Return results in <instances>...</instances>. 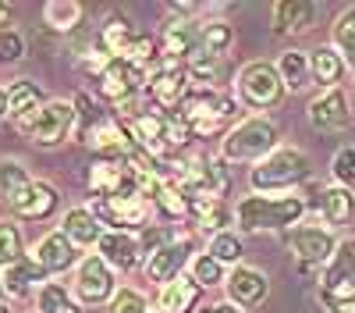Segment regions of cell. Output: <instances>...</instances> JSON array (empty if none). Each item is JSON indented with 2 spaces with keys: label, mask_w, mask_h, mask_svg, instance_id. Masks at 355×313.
I'll return each mask as SVG.
<instances>
[{
  "label": "cell",
  "mask_w": 355,
  "mask_h": 313,
  "mask_svg": "<svg viewBox=\"0 0 355 313\" xmlns=\"http://www.w3.org/2000/svg\"><path fill=\"white\" fill-rule=\"evenodd\" d=\"M206 253L214 256V260H220V264H231V267H239L242 264V256H245V242H242V235L239 232H220V235H214L210 239V246H206Z\"/></svg>",
  "instance_id": "1f68e13d"
},
{
  "label": "cell",
  "mask_w": 355,
  "mask_h": 313,
  "mask_svg": "<svg viewBox=\"0 0 355 313\" xmlns=\"http://www.w3.org/2000/svg\"><path fill=\"white\" fill-rule=\"evenodd\" d=\"M100 256L110 264V267H117V271H132V267H139V260H142V246H139V235H128V232H103V239H100Z\"/></svg>",
  "instance_id": "7402d4cb"
},
{
  "label": "cell",
  "mask_w": 355,
  "mask_h": 313,
  "mask_svg": "<svg viewBox=\"0 0 355 313\" xmlns=\"http://www.w3.org/2000/svg\"><path fill=\"white\" fill-rule=\"evenodd\" d=\"M313 167H309V157L295 146H281L274 150L266 160L252 164L249 171V189L256 196H274V192H295L302 182H309Z\"/></svg>",
  "instance_id": "3957f363"
},
{
  "label": "cell",
  "mask_w": 355,
  "mask_h": 313,
  "mask_svg": "<svg viewBox=\"0 0 355 313\" xmlns=\"http://www.w3.org/2000/svg\"><path fill=\"white\" fill-rule=\"evenodd\" d=\"M327 313H355V296H320Z\"/></svg>",
  "instance_id": "b9f144b4"
},
{
  "label": "cell",
  "mask_w": 355,
  "mask_h": 313,
  "mask_svg": "<svg viewBox=\"0 0 355 313\" xmlns=\"http://www.w3.org/2000/svg\"><path fill=\"white\" fill-rule=\"evenodd\" d=\"M33 256H36V264L46 274H64L68 267L78 264V246L61 232V228H57V232H50V235L40 239V246L33 249Z\"/></svg>",
  "instance_id": "d6986e66"
},
{
  "label": "cell",
  "mask_w": 355,
  "mask_h": 313,
  "mask_svg": "<svg viewBox=\"0 0 355 313\" xmlns=\"http://www.w3.org/2000/svg\"><path fill=\"white\" fill-rule=\"evenodd\" d=\"M4 292H8V289H4V281H0V303H4Z\"/></svg>",
  "instance_id": "7dc6e473"
},
{
  "label": "cell",
  "mask_w": 355,
  "mask_h": 313,
  "mask_svg": "<svg viewBox=\"0 0 355 313\" xmlns=\"http://www.w3.org/2000/svg\"><path fill=\"white\" fill-rule=\"evenodd\" d=\"M25 256L21 246V228L15 221H0V267H11Z\"/></svg>",
  "instance_id": "8d00e7d4"
},
{
  "label": "cell",
  "mask_w": 355,
  "mask_h": 313,
  "mask_svg": "<svg viewBox=\"0 0 355 313\" xmlns=\"http://www.w3.org/2000/svg\"><path fill=\"white\" fill-rule=\"evenodd\" d=\"M206 313H242V310L234 306V303H227V299H224V303H214V306H206Z\"/></svg>",
  "instance_id": "7bdbcfd3"
},
{
  "label": "cell",
  "mask_w": 355,
  "mask_h": 313,
  "mask_svg": "<svg viewBox=\"0 0 355 313\" xmlns=\"http://www.w3.org/2000/svg\"><path fill=\"white\" fill-rule=\"evenodd\" d=\"M61 232L82 249V246H100L103 224L96 221V214L89 210V207H71V210L64 214V228H61Z\"/></svg>",
  "instance_id": "83f0119b"
},
{
  "label": "cell",
  "mask_w": 355,
  "mask_h": 313,
  "mask_svg": "<svg viewBox=\"0 0 355 313\" xmlns=\"http://www.w3.org/2000/svg\"><path fill=\"white\" fill-rule=\"evenodd\" d=\"M320 217L327 228H348L355 217V192L345 185L320 189Z\"/></svg>",
  "instance_id": "603a6c76"
},
{
  "label": "cell",
  "mask_w": 355,
  "mask_h": 313,
  "mask_svg": "<svg viewBox=\"0 0 355 313\" xmlns=\"http://www.w3.org/2000/svg\"><path fill=\"white\" fill-rule=\"evenodd\" d=\"M18 128L36 142V146H61L64 139L75 135V103L50 100L43 110H36L33 118L18 121Z\"/></svg>",
  "instance_id": "9c48e42d"
},
{
  "label": "cell",
  "mask_w": 355,
  "mask_h": 313,
  "mask_svg": "<svg viewBox=\"0 0 355 313\" xmlns=\"http://www.w3.org/2000/svg\"><path fill=\"white\" fill-rule=\"evenodd\" d=\"M43 18H46L50 28H57V33H71L82 22V4H75V0H50L43 8Z\"/></svg>",
  "instance_id": "d6a6232c"
},
{
  "label": "cell",
  "mask_w": 355,
  "mask_h": 313,
  "mask_svg": "<svg viewBox=\"0 0 355 313\" xmlns=\"http://www.w3.org/2000/svg\"><path fill=\"white\" fill-rule=\"evenodd\" d=\"M107 313H150V303H146L135 289H117V296L110 299Z\"/></svg>",
  "instance_id": "60d3db41"
},
{
  "label": "cell",
  "mask_w": 355,
  "mask_h": 313,
  "mask_svg": "<svg viewBox=\"0 0 355 313\" xmlns=\"http://www.w3.org/2000/svg\"><path fill=\"white\" fill-rule=\"evenodd\" d=\"M309 65H313V82L320 85L323 93L327 90H338V82L345 78L348 65L341 61V53L334 46H316L309 50Z\"/></svg>",
  "instance_id": "4316f807"
},
{
  "label": "cell",
  "mask_w": 355,
  "mask_h": 313,
  "mask_svg": "<svg viewBox=\"0 0 355 313\" xmlns=\"http://www.w3.org/2000/svg\"><path fill=\"white\" fill-rule=\"evenodd\" d=\"M71 103H75V135L71 139H82L85 142L89 135H93V128L103 121L100 118V107L93 103V96H89V93H75Z\"/></svg>",
  "instance_id": "e575fe53"
},
{
  "label": "cell",
  "mask_w": 355,
  "mask_h": 313,
  "mask_svg": "<svg viewBox=\"0 0 355 313\" xmlns=\"http://www.w3.org/2000/svg\"><path fill=\"white\" fill-rule=\"evenodd\" d=\"M0 313H15V310H11L8 303H0Z\"/></svg>",
  "instance_id": "bcb514c9"
},
{
  "label": "cell",
  "mask_w": 355,
  "mask_h": 313,
  "mask_svg": "<svg viewBox=\"0 0 355 313\" xmlns=\"http://www.w3.org/2000/svg\"><path fill=\"white\" fill-rule=\"evenodd\" d=\"M331 46L341 53V61L355 71V8H348V11H341V15L334 18Z\"/></svg>",
  "instance_id": "4dcf8cb0"
},
{
  "label": "cell",
  "mask_w": 355,
  "mask_h": 313,
  "mask_svg": "<svg viewBox=\"0 0 355 313\" xmlns=\"http://www.w3.org/2000/svg\"><path fill=\"white\" fill-rule=\"evenodd\" d=\"M316 4L313 0H281V4L270 8V22H274V33L277 36H299L309 33L313 22H316Z\"/></svg>",
  "instance_id": "ffe728a7"
},
{
  "label": "cell",
  "mask_w": 355,
  "mask_h": 313,
  "mask_svg": "<svg viewBox=\"0 0 355 313\" xmlns=\"http://www.w3.org/2000/svg\"><path fill=\"white\" fill-rule=\"evenodd\" d=\"M234 93H239V103H245L249 110H274V107H281L288 85H284L277 65L252 61L234 78Z\"/></svg>",
  "instance_id": "5b68a950"
},
{
  "label": "cell",
  "mask_w": 355,
  "mask_h": 313,
  "mask_svg": "<svg viewBox=\"0 0 355 313\" xmlns=\"http://www.w3.org/2000/svg\"><path fill=\"white\" fill-rule=\"evenodd\" d=\"M192 93V78L189 68L182 61H171L160 53V61L150 68V82H146V96L160 114H171L185 103V96Z\"/></svg>",
  "instance_id": "52a82bcc"
},
{
  "label": "cell",
  "mask_w": 355,
  "mask_h": 313,
  "mask_svg": "<svg viewBox=\"0 0 355 313\" xmlns=\"http://www.w3.org/2000/svg\"><path fill=\"white\" fill-rule=\"evenodd\" d=\"M25 57V40L15 28H0V65H18Z\"/></svg>",
  "instance_id": "ab89813d"
},
{
  "label": "cell",
  "mask_w": 355,
  "mask_h": 313,
  "mask_svg": "<svg viewBox=\"0 0 355 313\" xmlns=\"http://www.w3.org/2000/svg\"><path fill=\"white\" fill-rule=\"evenodd\" d=\"M75 296L89 306H110V299L117 296L114 289V271L110 264L103 260L100 253H89L85 260L78 264V274H75Z\"/></svg>",
  "instance_id": "4fadbf2b"
},
{
  "label": "cell",
  "mask_w": 355,
  "mask_h": 313,
  "mask_svg": "<svg viewBox=\"0 0 355 313\" xmlns=\"http://www.w3.org/2000/svg\"><path fill=\"white\" fill-rule=\"evenodd\" d=\"M4 18H8V4H0V28H8V25H4Z\"/></svg>",
  "instance_id": "f6af8a7d"
},
{
  "label": "cell",
  "mask_w": 355,
  "mask_h": 313,
  "mask_svg": "<svg viewBox=\"0 0 355 313\" xmlns=\"http://www.w3.org/2000/svg\"><path fill=\"white\" fill-rule=\"evenodd\" d=\"M281 150V128L270 118H245L220 139V157L227 164H259Z\"/></svg>",
  "instance_id": "277c9868"
},
{
  "label": "cell",
  "mask_w": 355,
  "mask_h": 313,
  "mask_svg": "<svg viewBox=\"0 0 355 313\" xmlns=\"http://www.w3.org/2000/svg\"><path fill=\"white\" fill-rule=\"evenodd\" d=\"M4 114H11L8 110V90H0V121H4Z\"/></svg>",
  "instance_id": "ee69618b"
},
{
  "label": "cell",
  "mask_w": 355,
  "mask_h": 313,
  "mask_svg": "<svg viewBox=\"0 0 355 313\" xmlns=\"http://www.w3.org/2000/svg\"><path fill=\"white\" fill-rule=\"evenodd\" d=\"M33 178H28V171L18 164V160H0V192H4V199L8 196H15L21 185H28Z\"/></svg>",
  "instance_id": "f35d334b"
},
{
  "label": "cell",
  "mask_w": 355,
  "mask_h": 313,
  "mask_svg": "<svg viewBox=\"0 0 355 313\" xmlns=\"http://www.w3.org/2000/svg\"><path fill=\"white\" fill-rule=\"evenodd\" d=\"M306 199L302 196H245L234 207V221L245 235L256 232H291L295 224H302Z\"/></svg>",
  "instance_id": "6da1fadb"
},
{
  "label": "cell",
  "mask_w": 355,
  "mask_h": 313,
  "mask_svg": "<svg viewBox=\"0 0 355 313\" xmlns=\"http://www.w3.org/2000/svg\"><path fill=\"white\" fill-rule=\"evenodd\" d=\"M178 114L185 118V125L192 128L196 139H214V135H227L239 118V100L217 93V90H196L185 96V103L178 107Z\"/></svg>",
  "instance_id": "7a4b0ae2"
},
{
  "label": "cell",
  "mask_w": 355,
  "mask_h": 313,
  "mask_svg": "<svg viewBox=\"0 0 355 313\" xmlns=\"http://www.w3.org/2000/svg\"><path fill=\"white\" fill-rule=\"evenodd\" d=\"M199 28L202 22H192V18H171L164 25V33H160V53L171 57V61H192V57L199 53Z\"/></svg>",
  "instance_id": "ac0fdd59"
},
{
  "label": "cell",
  "mask_w": 355,
  "mask_h": 313,
  "mask_svg": "<svg viewBox=\"0 0 355 313\" xmlns=\"http://www.w3.org/2000/svg\"><path fill=\"white\" fill-rule=\"evenodd\" d=\"M96 214L100 224H110V232H146L157 214V203L146 196H117V199H96L93 207H89Z\"/></svg>",
  "instance_id": "ba28073f"
},
{
  "label": "cell",
  "mask_w": 355,
  "mask_h": 313,
  "mask_svg": "<svg viewBox=\"0 0 355 313\" xmlns=\"http://www.w3.org/2000/svg\"><path fill=\"white\" fill-rule=\"evenodd\" d=\"M224 292H227V303H234L239 310H252L270 296V278L259 267L239 264V267H231V274L224 281Z\"/></svg>",
  "instance_id": "2e32d148"
},
{
  "label": "cell",
  "mask_w": 355,
  "mask_h": 313,
  "mask_svg": "<svg viewBox=\"0 0 355 313\" xmlns=\"http://www.w3.org/2000/svg\"><path fill=\"white\" fill-rule=\"evenodd\" d=\"M0 281H4V289L11 292V296H28L40 285H46V271L36 264V256H21L18 264H11V267H4V274H0Z\"/></svg>",
  "instance_id": "cb8c5ba5"
},
{
  "label": "cell",
  "mask_w": 355,
  "mask_h": 313,
  "mask_svg": "<svg viewBox=\"0 0 355 313\" xmlns=\"http://www.w3.org/2000/svg\"><path fill=\"white\" fill-rule=\"evenodd\" d=\"M196 235L192 232H182V235H174L171 242H164L157 253L146 256V278H150L153 285H171L174 278H182L185 267H192L196 260Z\"/></svg>",
  "instance_id": "8fae6325"
},
{
  "label": "cell",
  "mask_w": 355,
  "mask_h": 313,
  "mask_svg": "<svg viewBox=\"0 0 355 313\" xmlns=\"http://www.w3.org/2000/svg\"><path fill=\"white\" fill-rule=\"evenodd\" d=\"M40 313H82V306L75 303V296L57 281H46L40 289Z\"/></svg>",
  "instance_id": "836d02e7"
},
{
  "label": "cell",
  "mask_w": 355,
  "mask_h": 313,
  "mask_svg": "<svg viewBox=\"0 0 355 313\" xmlns=\"http://www.w3.org/2000/svg\"><path fill=\"white\" fill-rule=\"evenodd\" d=\"M284 242L291 246L295 260H299V271L313 274L331 264L341 239H334V228H327V224H295L291 232H284Z\"/></svg>",
  "instance_id": "8992f818"
},
{
  "label": "cell",
  "mask_w": 355,
  "mask_h": 313,
  "mask_svg": "<svg viewBox=\"0 0 355 313\" xmlns=\"http://www.w3.org/2000/svg\"><path fill=\"white\" fill-rule=\"evenodd\" d=\"M234 46V28H231V22H220V18H214V22H202V28H199V53L202 57H217V61H224V53Z\"/></svg>",
  "instance_id": "f546056e"
},
{
  "label": "cell",
  "mask_w": 355,
  "mask_h": 313,
  "mask_svg": "<svg viewBox=\"0 0 355 313\" xmlns=\"http://www.w3.org/2000/svg\"><path fill=\"white\" fill-rule=\"evenodd\" d=\"M146 82H150V71L125 61V57H110V65L100 71L96 90L103 100L117 103V107H132V100L139 93H146Z\"/></svg>",
  "instance_id": "30bf717a"
},
{
  "label": "cell",
  "mask_w": 355,
  "mask_h": 313,
  "mask_svg": "<svg viewBox=\"0 0 355 313\" xmlns=\"http://www.w3.org/2000/svg\"><path fill=\"white\" fill-rule=\"evenodd\" d=\"M50 100L43 96V90L36 82H28V78H18V82H11L8 85V110H11V118H15V125L18 121H25V118H33L36 110H43Z\"/></svg>",
  "instance_id": "484cf974"
},
{
  "label": "cell",
  "mask_w": 355,
  "mask_h": 313,
  "mask_svg": "<svg viewBox=\"0 0 355 313\" xmlns=\"http://www.w3.org/2000/svg\"><path fill=\"white\" fill-rule=\"evenodd\" d=\"M57 203H61V199H57V189L50 182H40V178H33L28 185H21L15 196H8V207L18 217H25V221H46V217H53Z\"/></svg>",
  "instance_id": "e0dca14e"
},
{
  "label": "cell",
  "mask_w": 355,
  "mask_h": 313,
  "mask_svg": "<svg viewBox=\"0 0 355 313\" xmlns=\"http://www.w3.org/2000/svg\"><path fill=\"white\" fill-rule=\"evenodd\" d=\"M199 299H202V289L192 278L182 274V278H174L171 285H164V289L157 292L150 313H192Z\"/></svg>",
  "instance_id": "44dd1931"
},
{
  "label": "cell",
  "mask_w": 355,
  "mask_h": 313,
  "mask_svg": "<svg viewBox=\"0 0 355 313\" xmlns=\"http://www.w3.org/2000/svg\"><path fill=\"white\" fill-rule=\"evenodd\" d=\"M135 40H139V36H135L132 22H128L125 15H110V18L103 22V28H100V36H96V46H100L107 57H128V50H132Z\"/></svg>",
  "instance_id": "d4e9b609"
},
{
  "label": "cell",
  "mask_w": 355,
  "mask_h": 313,
  "mask_svg": "<svg viewBox=\"0 0 355 313\" xmlns=\"http://www.w3.org/2000/svg\"><path fill=\"white\" fill-rule=\"evenodd\" d=\"M89 192L96 199H117V196H142L139 192V178L135 167L125 160H93L89 164Z\"/></svg>",
  "instance_id": "7c38bea8"
},
{
  "label": "cell",
  "mask_w": 355,
  "mask_h": 313,
  "mask_svg": "<svg viewBox=\"0 0 355 313\" xmlns=\"http://www.w3.org/2000/svg\"><path fill=\"white\" fill-rule=\"evenodd\" d=\"M306 118L316 132L323 135H334V132H345L352 125V103L341 90H327V93H316L306 107Z\"/></svg>",
  "instance_id": "5bb4252c"
},
{
  "label": "cell",
  "mask_w": 355,
  "mask_h": 313,
  "mask_svg": "<svg viewBox=\"0 0 355 313\" xmlns=\"http://www.w3.org/2000/svg\"><path fill=\"white\" fill-rule=\"evenodd\" d=\"M192 274V281L199 285V289H214V285H224L227 281V274H224V264L220 260H214L210 253H196V260H192V267H189Z\"/></svg>",
  "instance_id": "d590c367"
},
{
  "label": "cell",
  "mask_w": 355,
  "mask_h": 313,
  "mask_svg": "<svg viewBox=\"0 0 355 313\" xmlns=\"http://www.w3.org/2000/svg\"><path fill=\"white\" fill-rule=\"evenodd\" d=\"M277 71L284 78V85L291 93L306 90V85L313 82V65H309V50H284L277 57Z\"/></svg>",
  "instance_id": "f1b7e54d"
},
{
  "label": "cell",
  "mask_w": 355,
  "mask_h": 313,
  "mask_svg": "<svg viewBox=\"0 0 355 313\" xmlns=\"http://www.w3.org/2000/svg\"><path fill=\"white\" fill-rule=\"evenodd\" d=\"M331 175H334V185H345L355 192V146H341L331 160Z\"/></svg>",
  "instance_id": "74e56055"
},
{
  "label": "cell",
  "mask_w": 355,
  "mask_h": 313,
  "mask_svg": "<svg viewBox=\"0 0 355 313\" xmlns=\"http://www.w3.org/2000/svg\"><path fill=\"white\" fill-rule=\"evenodd\" d=\"M320 296H355V239H341L320 271Z\"/></svg>",
  "instance_id": "9a60e30c"
}]
</instances>
